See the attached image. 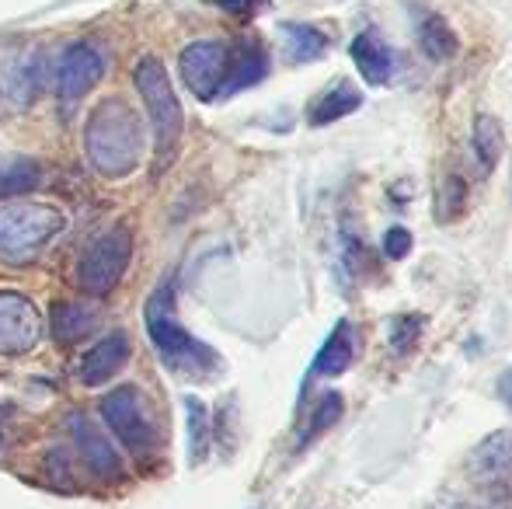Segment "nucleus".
Listing matches in <instances>:
<instances>
[{
	"instance_id": "16",
	"label": "nucleus",
	"mask_w": 512,
	"mask_h": 509,
	"mask_svg": "<svg viewBox=\"0 0 512 509\" xmlns=\"http://www.w3.org/2000/svg\"><path fill=\"white\" fill-rule=\"evenodd\" d=\"M359 109H363V91L352 81H338V84H331L321 98L310 102L307 123L314 129H321V126H331V123H338V119L352 116V112H359Z\"/></svg>"
},
{
	"instance_id": "10",
	"label": "nucleus",
	"mask_w": 512,
	"mask_h": 509,
	"mask_svg": "<svg viewBox=\"0 0 512 509\" xmlns=\"http://www.w3.org/2000/svg\"><path fill=\"white\" fill-rule=\"evenodd\" d=\"M42 81H46V67L42 56L32 49H7L0 53V95L14 109H28L39 98Z\"/></svg>"
},
{
	"instance_id": "5",
	"label": "nucleus",
	"mask_w": 512,
	"mask_h": 509,
	"mask_svg": "<svg viewBox=\"0 0 512 509\" xmlns=\"http://www.w3.org/2000/svg\"><path fill=\"white\" fill-rule=\"evenodd\" d=\"M105 426L112 429V436L136 457V461H147L157 450V422L150 415V405L143 398V391L136 384H122L115 391H108L98 405Z\"/></svg>"
},
{
	"instance_id": "21",
	"label": "nucleus",
	"mask_w": 512,
	"mask_h": 509,
	"mask_svg": "<svg viewBox=\"0 0 512 509\" xmlns=\"http://www.w3.org/2000/svg\"><path fill=\"white\" fill-rule=\"evenodd\" d=\"M467 210V182L460 175H446L443 185L436 189L432 199V213H436L439 224H457Z\"/></svg>"
},
{
	"instance_id": "13",
	"label": "nucleus",
	"mask_w": 512,
	"mask_h": 509,
	"mask_svg": "<svg viewBox=\"0 0 512 509\" xmlns=\"http://www.w3.org/2000/svg\"><path fill=\"white\" fill-rule=\"evenodd\" d=\"M359 349H363V339H359L356 325L349 318H342L331 335L324 339V346L317 349L314 367H310V377H338L359 360Z\"/></svg>"
},
{
	"instance_id": "23",
	"label": "nucleus",
	"mask_w": 512,
	"mask_h": 509,
	"mask_svg": "<svg viewBox=\"0 0 512 509\" xmlns=\"http://www.w3.org/2000/svg\"><path fill=\"white\" fill-rule=\"evenodd\" d=\"M478 468L488 471V475H506V471H512V433H495L481 443Z\"/></svg>"
},
{
	"instance_id": "8",
	"label": "nucleus",
	"mask_w": 512,
	"mask_h": 509,
	"mask_svg": "<svg viewBox=\"0 0 512 509\" xmlns=\"http://www.w3.org/2000/svg\"><path fill=\"white\" fill-rule=\"evenodd\" d=\"M105 77V53L95 42H74L63 53L60 70H56V91H60L63 112H74V105Z\"/></svg>"
},
{
	"instance_id": "3",
	"label": "nucleus",
	"mask_w": 512,
	"mask_h": 509,
	"mask_svg": "<svg viewBox=\"0 0 512 509\" xmlns=\"http://www.w3.org/2000/svg\"><path fill=\"white\" fill-rule=\"evenodd\" d=\"M136 91H140L143 105L150 112V123H154V175L171 168L178 154V143L185 133V109L178 102L175 88H171V77L164 70V63L157 56H143L133 70Z\"/></svg>"
},
{
	"instance_id": "12",
	"label": "nucleus",
	"mask_w": 512,
	"mask_h": 509,
	"mask_svg": "<svg viewBox=\"0 0 512 509\" xmlns=\"http://www.w3.org/2000/svg\"><path fill=\"white\" fill-rule=\"evenodd\" d=\"M129 356H133V342H129V335L126 332H112V335H105L102 342H95V346L88 349V356L81 360L77 377H81L84 387H102V384L112 381L122 367H126Z\"/></svg>"
},
{
	"instance_id": "25",
	"label": "nucleus",
	"mask_w": 512,
	"mask_h": 509,
	"mask_svg": "<svg viewBox=\"0 0 512 509\" xmlns=\"http://www.w3.org/2000/svg\"><path fill=\"white\" fill-rule=\"evenodd\" d=\"M422 332H425V318H422V314H398V318L391 321V346H394V353L408 356L411 349L418 346Z\"/></svg>"
},
{
	"instance_id": "6",
	"label": "nucleus",
	"mask_w": 512,
	"mask_h": 509,
	"mask_svg": "<svg viewBox=\"0 0 512 509\" xmlns=\"http://www.w3.org/2000/svg\"><path fill=\"white\" fill-rule=\"evenodd\" d=\"M133 248H136V241L126 224L98 234V238L84 248V255L77 258V269H74L77 286H81L84 293H91V297H108V293L122 283V276H126L129 262H133Z\"/></svg>"
},
{
	"instance_id": "20",
	"label": "nucleus",
	"mask_w": 512,
	"mask_h": 509,
	"mask_svg": "<svg viewBox=\"0 0 512 509\" xmlns=\"http://www.w3.org/2000/svg\"><path fill=\"white\" fill-rule=\"evenodd\" d=\"M95 325H98V311H91V307L70 304V300L53 307V339L60 342V346H74V342L84 339Z\"/></svg>"
},
{
	"instance_id": "9",
	"label": "nucleus",
	"mask_w": 512,
	"mask_h": 509,
	"mask_svg": "<svg viewBox=\"0 0 512 509\" xmlns=\"http://www.w3.org/2000/svg\"><path fill=\"white\" fill-rule=\"evenodd\" d=\"M42 318L25 293H0V356H25L39 346Z\"/></svg>"
},
{
	"instance_id": "1",
	"label": "nucleus",
	"mask_w": 512,
	"mask_h": 509,
	"mask_svg": "<svg viewBox=\"0 0 512 509\" xmlns=\"http://www.w3.org/2000/svg\"><path fill=\"white\" fill-rule=\"evenodd\" d=\"M84 154L91 168L105 178H126L143 157V126L136 112L119 98H105L88 116L84 129Z\"/></svg>"
},
{
	"instance_id": "4",
	"label": "nucleus",
	"mask_w": 512,
	"mask_h": 509,
	"mask_svg": "<svg viewBox=\"0 0 512 509\" xmlns=\"http://www.w3.org/2000/svg\"><path fill=\"white\" fill-rule=\"evenodd\" d=\"M67 227L63 210L49 203H11L0 206V262L28 265L42 248Z\"/></svg>"
},
{
	"instance_id": "7",
	"label": "nucleus",
	"mask_w": 512,
	"mask_h": 509,
	"mask_svg": "<svg viewBox=\"0 0 512 509\" xmlns=\"http://www.w3.org/2000/svg\"><path fill=\"white\" fill-rule=\"evenodd\" d=\"M227 63L230 46H223L216 39H199L182 49L178 74H182V84L199 102H216V98H223V84H227Z\"/></svg>"
},
{
	"instance_id": "22",
	"label": "nucleus",
	"mask_w": 512,
	"mask_h": 509,
	"mask_svg": "<svg viewBox=\"0 0 512 509\" xmlns=\"http://www.w3.org/2000/svg\"><path fill=\"white\" fill-rule=\"evenodd\" d=\"M42 182V171L35 161H14L0 168V199H14L21 192H32Z\"/></svg>"
},
{
	"instance_id": "24",
	"label": "nucleus",
	"mask_w": 512,
	"mask_h": 509,
	"mask_svg": "<svg viewBox=\"0 0 512 509\" xmlns=\"http://www.w3.org/2000/svg\"><path fill=\"white\" fill-rule=\"evenodd\" d=\"M185 412H189V447H192V464H199L209 450V412L199 398H185Z\"/></svg>"
},
{
	"instance_id": "28",
	"label": "nucleus",
	"mask_w": 512,
	"mask_h": 509,
	"mask_svg": "<svg viewBox=\"0 0 512 509\" xmlns=\"http://www.w3.org/2000/svg\"><path fill=\"white\" fill-rule=\"evenodd\" d=\"M223 7H227L230 14H237L241 21H248V18H255L262 7H269V0H220Z\"/></svg>"
},
{
	"instance_id": "17",
	"label": "nucleus",
	"mask_w": 512,
	"mask_h": 509,
	"mask_svg": "<svg viewBox=\"0 0 512 509\" xmlns=\"http://www.w3.org/2000/svg\"><path fill=\"white\" fill-rule=\"evenodd\" d=\"M418 46L432 63H450L460 53V39L443 14H422L418 21Z\"/></svg>"
},
{
	"instance_id": "19",
	"label": "nucleus",
	"mask_w": 512,
	"mask_h": 509,
	"mask_svg": "<svg viewBox=\"0 0 512 509\" xmlns=\"http://www.w3.org/2000/svg\"><path fill=\"white\" fill-rule=\"evenodd\" d=\"M283 39L286 49H290L293 63H314L328 53L331 39L321 32L317 25H307V21H286L283 25Z\"/></svg>"
},
{
	"instance_id": "18",
	"label": "nucleus",
	"mask_w": 512,
	"mask_h": 509,
	"mask_svg": "<svg viewBox=\"0 0 512 509\" xmlns=\"http://www.w3.org/2000/svg\"><path fill=\"white\" fill-rule=\"evenodd\" d=\"M471 150L474 157H478V168L485 171H495L502 161V150H506V129L495 116H488V112H481L478 119H474V129H471Z\"/></svg>"
},
{
	"instance_id": "15",
	"label": "nucleus",
	"mask_w": 512,
	"mask_h": 509,
	"mask_svg": "<svg viewBox=\"0 0 512 509\" xmlns=\"http://www.w3.org/2000/svg\"><path fill=\"white\" fill-rule=\"evenodd\" d=\"M269 77V53L262 49V42L241 39L237 46H230V63H227V84H223V98L248 91L255 84H262Z\"/></svg>"
},
{
	"instance_id": "29",
	"label": "nucleus",
	"mask_w": 512,
	"mask_h": 509,
	"mask_svg": "<svg viewBox=\"0 0 512 509\" xmlns=\"http://www.w3.org/2000/svg\"><path fill=\"white\" fill-rule=\"evenodd\" d=\"M499 394H502V401L512 408V367L509 370H502V377H499Z\"/></svg>"
},
{
	"instance_id": "14",
	"label": "nucleus",
	"mask_w": 512,
	"mask_h": 509,
	"mask_svg": "<svg viewBox=\"0 0 512 509\" xmlns=\"http://www.w3.org/2000/svg\"><path fill=\"white\" fill-rule=\"evenodd\" d=\"M349 56H352V63H356L359 77H363L366 84H373V88L394 81V70H398L394 49L387 46V42L380 39L377 32H370V28H366V32H359L356 39H352Z\"/></svg>"
},
{
	"instance_id": "27",
	"label": "nucleus",
	"mask_w": 512,
	"mask_h": 509,
	"mask_svg": "<svg viewBox=\"0 0 512 509\" xmlns=\"http://www.w3.org/2000/svg\"><path fill=\"white\" fill-rule=\"evenodd\" d=\"M411 245H415V241H411L408 227H401V224L387 227V234H384V255L387 258H408Z\"/></svg>"
},
{
	"instance_id": "2",
	"label": "nucleus",
	"mask_w": 512,
	"mask_h": 509,
	"mask_svg": "<svg viewBox=\"0 0 512 509\" xmlns=\"http://www.w3.org/2000/svg\"><path fill=\"white\" fill-rule=\"evenodd\" d=\"M147 335L154 342V349L161 353L164 367H171L175 374L185 377H209L213 370H220V356L216 349H209L206 342H199L182 321L175 318V286L161 283L147 300Z\"/></svg>"
},
{
	"instance_id": "26",
	"label": "nucleus",
	"mask_w": 512,
	"mask_h": 509,
	"mask_svg": "<svg viewBox=\"0 0 512 509\" xmlns=\"http://www.w3.org/2000/svg\"><path fill=\"white\" fill-rule=\"evenodd\" d=\"M338 415H342V394H335V391H328L321 401H317V408H314V415H310V422H307V433H304V447L310 440H317V436L324 433V429H331L338 422Z\"/></svg>"
},
{
	"instance_id": "11",
	"label": "nucleus",
	"mask_w": 512,
	"mask_h": 509,
	"mask_svg": "<svg viewBox=\"0 0 512 509\" xmlns=\"http://www.w3.org/2000/svg\"><path fill=\"white\" fill-rule=\"evenodd\" d=\"M67 426L77 443V454H81L84 468H88L98 482H122V475H126V471H122V457L115 454V447L108 443V436L102 429H98L84 412L70 415Z\"/></svg>"
}]
</instances>
